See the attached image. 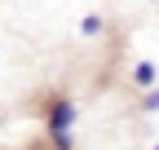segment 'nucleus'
Returning a JSON list of instances; mask_svg holds the SVG:
<instances>
[{"mask_svg": "<svg viewBox=\"0 0 159 150\" xmlns=\"http://www.w3.org/2000/svg\"><path fill=\"white\" fill-rule=\"evenodd\" d=\"M80 115V106L71 97H53L49 102V133H71V124Z\"/></svg>", "mask_w": 159, "mask_h": 150, "instance_id": "1", "label": "nucleus"}, {"mask_svg": "<svg viewBox=\"0 0 159 150\" xmlns=\"http://www.w3.org/2000/svg\"><path fill=\"white\" fill-rule=\"evenodd\" d=\"M155 80H159V66H155V62H137V66H133V84H142L146 93H150Z\"/></svg>", "mask_w": 159, "mask_h": 150, "instance_id": "2", "label": "nucleus"}, {"mask_svg": "<svg viewBox=\"0 0 159 150\" xmlns=\"http://www.w3.org/2000/svg\"><path fill=\"white\" fill-rule=\"evenodd\" d=\"M49 146H53V150H71L75 137H71V133H49Z\"/></svg>", "mask_w": 159, "mask_h": 150, "instance_id": "3", "label": "nucleus"}, {"mask_svg": "<svg viewBox=\"0 0 159 150\" xmlns=\"http://www.w3.org/2000/svg\"><path fill=\"white\" fill-rule=\"evenodd\" d=\"M80 31H84V35H102V18H97V13H89L84 22H80Z\"/></svg>", "mask_w": 159, "mask_h": 150, "instance_id": "4", "label": "nucleus"}, {"mask_svg": "<svg viewBox=\"0 0 159 150\" xmlns=\"http://www.w3.org/2000/svg\"><path fill=\"white\" fill-rule=\"evenodd\" d=\"M142 110H159V88H150L146 97H142Z\"/></svg>", "mask_w": 159, "mask_h": 150, "instance_id": "5", "label": "nucleus"}, {"mask_svg": "<svg viewBox=\"0 0 159 150\" xmlns=\"http://www.w3.org/2000/svg\"><path fill=\"white\" fill-rule=\"evenodd\" d=\"M155 150H159V146H155Z\"/></svg>", "mask_w": 159, "mask_h": 150, "instance_id": "6", "label": "nucleus"}]
</instances>
